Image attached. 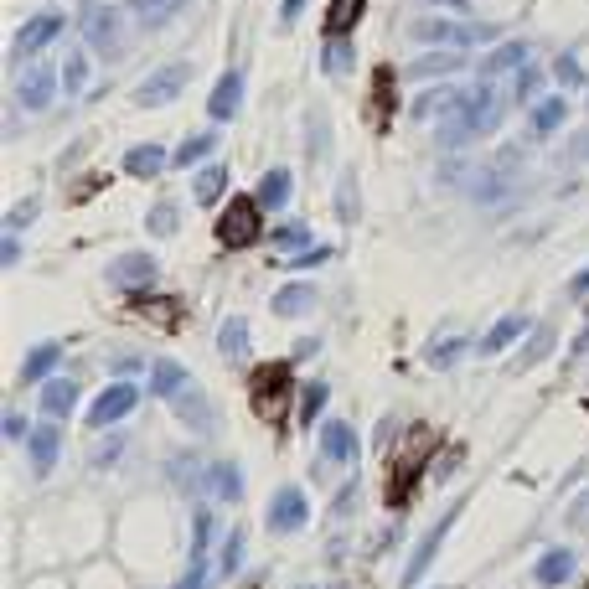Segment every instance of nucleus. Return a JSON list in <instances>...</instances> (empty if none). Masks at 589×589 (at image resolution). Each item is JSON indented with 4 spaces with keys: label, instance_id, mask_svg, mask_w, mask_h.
<instances>
[{
    "label": "nucleus",
    "instance_id": "obj_33",
    "mask_svg": "<svg viewBox=\"0 0 589 589\" xmlns=\"http://www.w3.org/2000/svg\"><path fill=\"white\" fill-rule=\"evenodd\" d=\"M212 491L217 496H223V502H238V496H243V481H238V465H212Z\"/></svg>",
    "mask_w": 589,
    "mask_h": 589
},
{
    "label": "nucleus",
    "instance_id": "obj_10",
    "mask_svg": "<svg viewBox=\"0 0 589 589\" xmlns=\"http://www.w3.org/2000/svg\"><path fill=\"white\" fill-rule=\"evenodd\" d=\"M414 31V42H476V37H486V26H455V21H445V16H429V21H414L409 26Z\"/></svg>",
    "mask_w": 589,
    "mask_h": 589
},
{
    "label": "nucleus",
    "instance_id": "obj_15",
    "mask_svg": "<svg viewBox=\"0 0 589 589\" xmlns=\"http://www.w3.org/2000/svg\"><path fill=\"white\" fill-rule=\"evenodd\" d=\"M321 450H326V460H352V455H357V434H352V424H341V419L321 424Z\"/></svg>",
    "mask_w": 589,
    "mask_h": 589
},
{
    "label": "nucleus",
    "instance_id": "obj_48",
    "mask_svg": "<svg viewBox=\"0 0 589 589\" xmlns=\"http://www.w3.org/2000/svg\"><path fill=\"white\" fill-rule=\"evenodd\" d=\"M238 558H243V533H233V538L223 543V574H233V569H238Z\"/></svg>",
    "mask_w": 589,
    "mask_h": 589
},
{
    "label": "nucleus",
    "instance_id": "obj_55",
    "mask_svg": "<svg viewBox=\"0 0 589 589\" xmlns=\"http://www.w3.org/2000/svg\"><path fill=\"white\" fill-rule=\"evenodd\" d=\"M569 290H574V295H589V269H584V274H574V285H569Z\"/></svg>",
    "mask_w": 589,
    "mask_h": 589
},
{
    "label": "nucleus",
    "instance_id": "obj_54",
    "mask_svg": "<svg viewBox=\"0 0 589 589\" xmlns=\"http://www.w3.org/2000/svg\"><path fill=\"white\" fill-rule=\"evenodd\" d=\"M6 434H11V440H21V434H26V419H21V414H6Z\"/></svg>",
    "mask_w": 589,
    "mask_h": 589
},
{
    "label": "nucleus",
    "instance_id": "obj_57",
    "mask_svg": "<svg viewBox=\"0 0 589 589\" xmlns=\"http://www.w3.org/2000/svg\"><path fill=\"white\" fill-rule=\"evenodd\" d=\"M450 6H460V11H465V0H450Z\"/></svg>",
    "mask_w": 589,
    "mask_h": 589
},
{
    "label": "nucleus",
    "instance_id": "obj_51",
    "mask_svg": "<svg viewBox=\"0 0 589 589\" xmlns=\"http://www.w3.org/2000/svg\"><path fill=\"white\" fill-rule=\"evenodd\" d=\"M569 522H574V527H589V491H584L579 502L569 507Z\"/></svg>",
    "mask_w": 589,
    "mask_h": 589
},
{
    "label": "nucleus",
    "instance_id": "obj_23",
    "mask_svg": "<svg viewBox=\"0 0 589 589\" xmlns=\"http://www.w3.org/2000/svg\"><path fill=\"white\" fill-rule=\"evenodd\" d=\"M57 357H62L57 341H42V347H31V357H26V367H21V378H26V383H42L47 372L57 367Z\"/></svg>",
    "mask_w": 589,
    "mask_h": 589
},
{
    "label": "nucleus",
    "instance_id": "obj_6",
    "mask_svg": "<svg viewBox=\"0 0 589 589\" xmlns=\"http://www.w3.org/2000/svg\"><path fill=\"white\" fill-rule=\"evenodd\" d=\"M52 93H57V73L47 68V62H31V68H21V83H16V99L26 114H42L52 104Z\"/></svg>",
    "mask_w": 589,
    "mask_h": 589
},
{
    "label": "nucleus",
    "instance_id": "obj_31",
    "mask_svg": "<svg viewBox=\"0 0 589 589\" xmlns=\"http://www.w3.org/2000/svg\"><path fill=\"white\" fill-rule=\"evenodd\" d=\"M388 114H393V73H388V68H378V99L367 104V119L383 130V124H388Z\"/></svg>",
    "mask_w": 589,
    "mask_h": 589
},
{
    "label": "nucleus",
    "instance_id": "obj_30",
    "mask_svg": "<svg viewBox=\"0 0 589 589\" xmlns=\"http://www.w3.org/2000/svg\"><path fill=\"white\" fill-rule=\"evenodd\" d=\"M78 403V388L73 383H42V409L52 414V419H62Z\"/></svg>",
    "mask_w": 589,
    "mask_h": 589
},
{
    "label": "nucleus",
    "instance_id": "obj_16",
    "mask_svg": "<svg viewBox=\"0 0 589 589\" xmlns=\"http://www.w3.org/2000/svg\"><path fill=\"white\" fill-rule=\"evenodd\" d=\"M223 192H228V166H202V171L192 176V197H197L202 207L223 202Z\"/></svg>",
    "mask_w": 589,
    "mask_h": 589
},
{
    "label": "nucleus",
    "instance_id": "obj_21",
    "mask_svg": "<svg viewBox=\"0 0 589 589\" xmlns=\"http://www.w3.org/2000/svg\"><path fill=\"white\" fill-rule=\"evenodd\" d=\"M321 73H326V78H347V73H352V42H347V37H326Z\"/></svg>",
    "mask_w": 589,
    "mask_h": 589
},
{
    "label": "nucleus",
    "instance_id": "obj_44",
    "mask_svg": "<svg viewBox=\"0 0 589 589\" xmlns=\"http://www.w3.org/2000/svg\"><path fill=\"white\" fill-rule=\"evenodd\" d=\"M140 310H145L155 326H176V300H145Z\"/></svg>",
    "mask_w": 589,
    "mask_h": 589
},
{
    "label": "nucleus",
    "instance_id": "obj_27",
    "mask_svg": "<svg viewBox=\"0 0 589 589\" xmlns=\"http://www.w3.org/2000/svg\"><path fill=\"white\" fill-rule=\"evenodd\" d=\"M569 569H574V553L569 548H553V553L538 558V584H564Z\"/></svg>",
    "mask_w": 589,
    "mask_h": 589
},
{
    "label": "nucleus",
    "instance_id": "obj_42",
    "mask_svg": "<svg viewBox=\"0 0 589 589\" xmlns=\"http://www.w3.org/2000/svg\"><path fill=\"white\" fill-rule=\"evenodd\" d=\"M321 403H326V383H305L300 388V419H316Z\"/></svg>",
    "mask_w": 589,
    "mask_h": 589
},
{
    "label": "nucleus",
    "instance_id": "obj_13",
    "mask_svg": "<svg viewBox=\"0 0 589 589\" xmlns=\"http://www.w3.org/2000/svg\"><path fill=\"white\" fill-rule=\"evenodd\" d=\"M161 171H166V145H135V150H124V176L150 181V176H161Z\"/></svg>",
    "mask_w": 589,
    "mask_h": 589
},
{
    "label": "nucleus",
    "instance_id": "obj_24",
    "mask_svg": "<svg viewBox=\"0 0 589 589\" xmlns=\"http://www.w3.org/2000/svg\"><path fill=\"white\" fill-rule=\"evenodd\" d=\"M569 119V99H538L533 104V135H553Z\"/></svg>",
    "mask_w": 589,
    "mask_h": 589
},
{
    "label": "nucleus",
    "instance_id": "obj_28",
    "mask_svg": "<svg viewBox=\"0 0 589 589\" xmlns=\"http://www.w3.org/2000/svg\"><path fill=\"white\" fill-rule=\"evenodd\" d=\"M217 352L238 362V357L248 352V321H238V316H233V321H223V331H217Z\"/></svg>",
    "mask_w": 589,
    "mask_h": 589
},
{
    "label": "nucleus",
    "instance_id": "obj_4",
    "mask_svg": "<svg viewBox=\"0 0 589 589\" xmlns=\"http://www.w3.org/2000/svg\"><path fill=\"white\" fill-rule=\"evenodd\" d=\"M424 455H429V429H414L409 440H403L398 460H393V476H388V502H393V507L409 502V486H414V476H419Z\"/></svg>",
    "mask_w": 589,
    "mask_h": 589
},
{
    "label": "nucleus",
    "instance_id": "obj_37",
    "mask_svg": "<svg viewBox=\"0 0 589 589\" xmlns=\"http://www.w3.org/2000/svg\"><path fill=\"white\" fill-rule=\"evenodd\" d=\"M186 6V0H135V11H140V21L145 26H161L171 11H181Z\"/></svg>",
    "mask_w": 589,
    "mask_h": 589
},
{
    "label": "nucleus",
    "instance_id": "obj_19",
    "mask_svg": "<svg viewBox=\"0 0 589 589\" xmlns=\"http://www.w3.org/2000/svg\"><path fill=\"white\" fill-rule=\"evenodd\" d=\"M57 429L52 424H37V429H31V465H37V476H47L52 471V465H57Z\"/></svg>",
    "mask_w": 589,
    "mask_h": 589
},
{
    "label": "nucleus",
    "instance_id": "obj_8",
    "mask_svg": "<svg viewBox=\"0 0 589 589\" xmlns=\"http://www.w3.org/2000/svg\"><path fill=\"white\" fill-rule=\"evenodd\" d=\"M140 403V393L130 388V383H109L99 398H93V409H88V424L93 429H104V424H114V419H124Z\"/></svg>",
    "mask_w": 589,
    "mask_h": 589
},
{
    "label": "nucleus",
    "instance_id": "obj_29",
    "mask_svg": "<svg viewBox=\"0 0 589 589\" xmlns=\"http://www.w3.org/2000/svg\"><path fill=\"white\" fill-rule=\"evenodd\" d=\"M465 99L460 88H429L424 99H414V119H429V114H440V109H455Z\"/></svg>",
    "mask_w": 589,
    "mask_h": 589
},
{
    "label": "nucleus",
    "instance_id": "obj_11",
    "mask_svg": "<svg viewBox=\"0 0 589 589\" xmlns=\"http://www.w3.org/2000/svg\"><path fill=\"white\" fill-rule=\"evenodd\" d=\"M238 109H243V73H223V78L212 83V93H207V114L217 124H228Z\"/></svg>",
    "mask_w": 589,
    "mask_h": 589
},
{
    "label": "nucleus",
    "instance_id": "obj_34",
    "mask_svg": "<svg viewBox=\"0 0 589 589\" xmlns=\"http://www.w3.org/2000/svg\"><path fill=\"white\" fill-rule=\"evenodd\" d=\"M460 352H465V336H460V331H455V336H440V341L429 347V367H455Z\"/></svg>",
    "mask_w": 589,
    "mask_h": 589
},
{
    "label": "nucleus",
    "instance_id": "obj_5",
    "mask_svg": "<svg viewBox=\"0 0 589 589\" xmlns=\"http://www.w3.org/2000/svg\"><path fill=\"white\" fill-rule=\"evenodd\" d=\"M186 78H192V68H186V62H171V68H155V73L135 88V104H140V109H161V104H171L176 93L186 88Z\"/></svg>",
    "mask_w": 589,
    "mask_h": 589
},
{
    "label": "nucleus",
    "instance_id": "obj_38",
    "mask_svg": "<svg viewBox=\"0 0 589 589\" xmlns=\"http://www.w3.org/2000/svg\"><path fill=\"white\" fill-rule=\"evenodd\" d=\"M155 238H171L176 233V202H155L150 207V223H145Z\"/></svg>",
    "mask_w": 589,
    "mask_h": 589
},
{
    "label": "nucleus",
    "instance_id": "obj_7",
    "mask_svg": "<svg viewBox=\"0 0 589 589\" xmlns=\"http://www.w3.org/2000/svg\"><path fill=\"white\" fill-rule=\"evenodd\" d=\"M455 517H460V502L440 517V522H434L429 527V533H424V543L414 548V558H409V574H403V589H414L424 574H429V564H434V553H440V543H445V533H450V527H455Z\"/></svg>",
    "mask_w": 589,
    "mask_h": 589
},
{
    "label": "nucleus",
    "instance_id": "obj_22",
    "mask_svg": "<svg viewBox=\"0 0 589 589\" xmlns=\"http://www.w3.org/2000/svg\"><path fill=\"white\" fill-rule=\"evenodd\" d=\"M527 68V42H507V47H496L491 57H486V78H496V73H522Z\"/></svg>",
    "mask_w": 589,
    "mask_h": 589
},
{
    "label": "nucleus",
    "instance_id": "obj_53",
    "mask_svg": "<svg viewBox=\"0 0 589 589\" xmlns=\"http://www.w3.org/2000/svg\"><path fill=\"white\" fill-rule=\"evenodd\" d=\"M16 254H21V248H16V238L6 233V243H0V264H16Z\"/></svg>",
    "mask_w": 589,
    "mask_h": 589
},
{
    "label": "nucleus",
    "instance_id": "obj_45",
    "mask_svg": "<svg viewBox=\"0 0 589 589\" xmlns=\"http://www.w3.org/2000/svg\"><path fill=\"white\" fill-rule=\"evenodd\" d=\"M212 527H217V522H212V512H202V517H197V538H192V558H207V543H212Z\"/></svg>",
    "mask_w": 589,
    "mask_h": 589
},
{
    "label": "nucleus",
    "instance_id": "obj_52",
    "mask_svg": "<svg viewBox=\"0 0 589 589\" xmlns=\"http://www.w3.org/2000/svg\"><path fill=\"white\" fill-rule=\"evenodd\" d=\"M321 259H326V248H305V254H295V264H300V269H310V264H321Z\"/></svg>",
    "mask_w": 589,
    "mask_h": 589
},
{
    "label": "nucleus",
    "instance_id": "obj_50",
    "mask_svg": "<svg viewBox=\"0 0 589 589\" xmlns=\"http://www.w3.org/2000/svg\"><path fill=\"white\" fill-rule=\"evenodd\" d=\"M300 11H305V0H279V26H295Z\"/></svg>",
    "mask_w": 589,
    "mask_h": 589
},
{
    "label": "nucleus",
    "instance_id": "obj_2",
    "mask_svg": "<svg viewBox=\"0 0 589 589\" xmlns=\"http://www.w3.org/2000/svg\"><path fill=\"white\" fill-rule=\"evenodd\" d=\"M259 197H233L228 207H223V217H217V243H223V248H248V243H254L259 238Z\"/></svg>",
    "mask_w": 589,
    "mask_h": 589
},
{
    "label": "nucleus",
    "instance_id": "obj_12",
    "mask_svg": "<svg viewBox=\"0 0 589 589\" xmlns=\"http://www.w3.org/2000/svg\"><path fill=\"white\" fill-rule=\"evenodd\" d=\"M109 279H114L119 290H145L150 279H155V259L150 254H124V259L109 264Z\"/></svg>",
    "mask_w": 589,
    "mask_h": 589
},
{
    "label": "nucleus",
    "instance_id": "obj_36",
    "mask_svg": "<svg viewBox=\"0 0 589 589\" xmlns=\"http://www.w3.org/2000/svg\"><path fill=\"white\" fill-rule=\"evenodd\" d=\"M88 78H93V62H88V52L78 47V52L68 57V68H62V83H68L73 93H83V88H88Z\"/></svg>",
    "mask_w": 589,
    "mask_h": 589
},
{
    "label": "nucleus",
    "instance_id": "obj_3",
    "mask_svg": "<svg viewBox=\"0 0 589 589\" xmlns=\"http://www.w3.org/2000/svg\"><path fill=\"white\" fill-rule=\"evenodd\" d=\"M57 37H62V16H57V11L31 16V21L16 31V42H11V62H16V68H31V62H37V52H47Z\"/></svg>",
    "mask_w": 589,
    "mask_h": 589
},
{
    "label": "nucleus",
    "instance_id": "obj_41",
    "mask_svg": "<svg viewBox=\"0 0 589 589\" xmlns=\"http://www.w3.org/2000/svg\"><path fill=\"white\" fill-rule=\"evenodd\" d=\"M212 145H217L212 135H192V140H186V145L176 150V166H197L202 155H212Z\"/></svg>",
    "mask_w": 589,
    "mask_h": 589
},
{
    "label": "nucleus",
    "instance_id": "obj_56",
    "mask_svg": "<svg viewBox=\"0 0 589 589\" xmlns=\"http://www.w3.org/2000/svg\"><path fill=\"white\" fill-rule=\"evenodd\" d=\"M584 347H589V326H584V331H579V341H574V357H579Z\"/></svg>",
    "mask_w": 589,
    "mask_h": 589
},
{
    "label": "nucleus",
    "instance_id": "obj_32",
    "mask_svg": "<svg viewBox=\"0 0 589 589\" xmlns=\"http://www.w3.org/2000/svg\"><path fill=\"white\" fill-rule=\"evenodd\" d=\"M274 248H279V254H305V248H310V228L305 223H279L274 228Z\"/></svg>",
    "mask_w": 589,
    "mask_h": 589
},
{
    "label": "nucleus",
    "instance_id": "obj_46",
    "mask_svg": "<svg viewBox=\"0 0 589 589\" xmlns=\"http://www.w3.org/2000/svg\"><path fill=\"white\" fill-rule=\"evenodd\" d=\"M553 73H558V83H569V88H579V83H584V68H579L574 57H558V62H553Z\"/></svg>",
    "mask_w": 589,
    "mask_h": 589
},
{
    "label": "nucleus",
    "instance_id": "obj_35",
    "mask_svg": "<svg viewBox=\"0 0 589 589\" xmlns=\"http://www.w3.org/2000/svg\"><path fill=\"white\" fill-rule=\"evenodd\" d=\"M460 68V57L455 52H429L414 62V78H440V73H455Z\"/></svg>",
    "mask_w": 589,
    "mask_h": 589
},
{
    "label": "nucleus",
    "instance_id": "obj_1",
    "mask_svg": "<svg viewBox=\"0 0 589 589\" xmlns=\"http://www.w3.org/2000/svg\"><path fill=\"white\" fill-rule=\"evenodd\" d=\"M248 388H254V409L259 419H279L290 409V362H264L254 378H248Z\"/></svg>",
    "mask_w": 589,
    "mask_h": 589
},
{
    "label": "nucleus",
    "instance_id": "obj_49",
    "mask_svg": "<svg viewBox=\"0 0 589 589\" xmlns=\"http://www.w3.org/2000/svg\"><path fill=\"white\" fill-rule=\"evenodd\" d=\"M31 212H37V202H21V207H16V212L6 217V233H21V228H26V217H31Z\"/></svg>",
    "mask_w": 589,
    "mask_h": 589
},
{
    "label": "nucleus",
    "instance_id": "obj_40",
    "mask_svg": "<svg viewBox=\"0 0 589 589\" xmlns=\"http://www.w3.org/2000/svg\"><path fill=\"white\" fill-rule=\"evenodd\" d=\"M336 212H341V223H357V176H352V171L341 176V197H336Z\"/></svg>",
    "mask_w": 589,
    "mask_h": 589
},
{
    "label": "nucleus",
    "instance_id": "obj_18",
    "mask_svg": "<svg viewBox=\"0 0 589 589\" xmlns=\"http://www.w3.org/2000/svg\"><path fill=\"white\" fill-rule=\"evenodd\" d=\"M290 192H295V176H290L285 166H274V171L259 181V192H254V197H259V207H285Z\"/></svg>",
    "mask_w": 589,
    "mask_h": 589
},
{
    "label": "nucleus",
    "instance_id": "obj_20",
    "mask_svg": "<svg viewBox=\"0 0 589 589\" xmlns=\"http://www.w3.org/2000/svg\"><path fill=\"white\" fill-rule=\"evenodd\" d=\"M150 383H155V393H161V398H176V393L192 388V378H186V367H181V362H155Z\"/></svg>",
    "mask_w": 589,
    "mask_h": 589
},
{
    "label": "nucleus",
    "instance_id": "obj_17",
    "mask_svg": "<svg viewBox=\"0 0 589 589\" xmlns=\"http://www.w3.org/2000/svg\"><path fill=\"white\" fill-rule=\"evenodd\" d=\"M522 331H527V321H522V316H507V321H496V326H491V331H486V336L476 341V352H481V357H496L502 347H512V341H517Z\"/></svg>",
    "mask_w": 589,
    "mask_h": 589
},
{
    "label": "nucleus",
    "instance_id": "obj_39",
    "mask_svg": "<svg viewBox=\"0 0 589 589\" xmlns=\"http://www.w3.org/2000/svg\"><path fill=\"white\" fill-rule=\"evenodd\" d=\"M538 88H543V68H538V62H527V68L517 73V104H533Z\"/></svg>",
    "mask_w": 589,
    "mask_h": 589
},
{
    "label": "nucleus",
    "instance_id": "obj_9",
    "mask_svg": "<svg viewBox=\"0 0 589 589\" xmlns=\"http://www.w3.org/2000/svg\"><path fill=\"white\" fill-rule=\"evenodd\" d=\"M305 517H310V502H305L300 486H285L269 502V527L274 533H295V527H305Z\"/></svg>",
    "mask_w": 589,
    "mask_h": 589
},
{
    "label": "nucleus",
    "instance_id": "obj_25",
    "mask_svg": "<svg viewBox=\"0 0 589 589\" xmlns=\"http://www.w3.org/2000/svg\"><path fill=\"white\" fill-rule=\"evenodd\" d=\"M310 305H316V290L310 285H285L274 295V316H305Z\"/></svg>",
    "mask_w": 589,
    "mask_h": 589
},
{
    "label": "nucleus",
    "instance_id": "obj_26",
    "mask_svg": "<svg viewBox=\"0 0 589 589\" xmlns=\"http://www.w3.org/2000/svg\"><path fill=\"white\" fill-rule=\"evenodd\" d=\"M171 403H176V414H181L186 424H197V429H207V424H212V403H207V398H202L197 388H186V393H176Z\"/></svg>",
    "mask_w": 589,
    "mask_h": 589
},
{
    "label": "nucleus",
    "instance_id": "obj_14",
    "mask_svg": "<svg viewBox=\"0 0 589 589\" xmlns=\"http://www.w3.org/2000/svg\"><path fill=\"white\" fill-rule=\"evenodd\" d=\"M362 11H367V0H331L326 6V37H352Z\"/></svg>",
    "mask_w": 589,
    "mask_h": 589
},
{
    "label": "nucleus",
    "instance_id": "obj_47",
    "mask_svg": "<svg viewBox=\"0 0 589 589\" xmlns=\"http://www.w3.org/2000/svg\"><path fill=\"white\" fill-rule=\"evenodd\" d=\"M176 589H207V558H192V569H186V579Z\"/></svg>",
    "mask_w": 589,
    "mask_h": 589
},
{
    "label": "nucleus",
    "instance_id": "obj_43",
    "mask_svg": "<svg viewBox=\"0 0 589 589\" xmlns=\"http://www.w3.org/2000/svg\"><path fill=\"white\" fill-rule=\"evenodd\" d=\"M548 347H553V326H538V336L527 341V352H522V367H527V362H543Z\"/></svg>",
    "mask_w": 589,
    "mask_h": 589
}]
</instances>
